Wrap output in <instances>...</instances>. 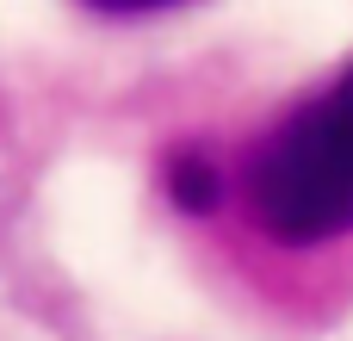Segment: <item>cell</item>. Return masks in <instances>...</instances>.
I'll return each mask as SVG.
<instances>
[{
	"label": "cell",
	"instance_id": "1",
	"mask_svg": "<svg viewBox=\"0 0 353 341\" xmlns=\"http://www.w3.org/2000/svg\"><path fill=\"white\" fill-rule=\"evenodd\" d=\"M248 211L285 249H316L353 230V68L254 149Z\"/></svg>",
	"mask_w": 353,
	"mask_h": 341
},
{
	"label": "cell",
	"instance_id": "2",
	"mask_svg": "<svg viewBox=\"0 0 353 341\" xmlns=\"http://www.w3.org/2000/svg\"><path fill=\"white\" fill-rule=\"evenodd\" d=\"M174 199L186 205V211H211L217 205V174L192 155V162H174Z\"/></svg>",
	"mask_w": 353,
	"mask_h": 341
},
{
	"label": "cell",
	"instance_id": "3",
	"mask_svg": "<svg viewBox=\"0 0 353 341\" xmlns=\"http://www.w3.org/2000/svg\"><path fill=\"white\" fill-rule=\"evenodd\" d=\"M105 12H161V6H180V0H93Z\"/></svg>",
	"mask_w": 353,
	"mask_h": 341
}]
</instances>
